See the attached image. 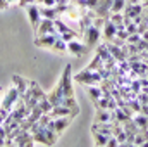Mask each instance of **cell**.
Wrapping results in <instances>:
<instances>
[{
  "label": "cell",
  "instance_id": "e0dca14e",
  "mask_svg": "<svg viewBox=\"0 0 148 147\" xmlns=\"http://www.w3.org/2000/svg\"><path fill=\"white\" fill-rule=\"evenodd\" d=\"M41 114H43V107H41V106H40V102H38L36 106H35L33 109H31L29 112H28V119H29V123L33 125L35 121H38Z\"/></svg>",
  "mask_w": 148,
  "mask_h": 147
},
{
  "label": "cell",
  "instance_id": "f1b7e54d",
  "mask_svg": "<svg viewBox=\"0 0 148 147\" xmlns=\"http://www.w3.org/2000/svg\"><path fill=\"white\" fill-rule=\"evenodd\" d=\"M9 7V2L7 0H0V10H3V9H7Z\"/></svg>",
  "mask_w": 148,
  "mask_h": 147
},
{
  "label": "cell",
  "instance_id": "8fae6325",
  "mask_svg": "<svg viewBox=\"0 0 148 147\" xmlns=\"http://www.w3.org/2000/svg\"><path fill=\"white\" fill-rule=\"evenodd\" d=\"M60 37L59 33L57 35H41V37H35V45L41 47V49H52L55 40Z\"/></svg>",
  "mask_w": 148,
  "mask_h": 147
},
{
  "label": "cell",
  "instance_id": "ffe728a7",
  "mask_svg": "<svg viewBox=\"0 0 148 147\" xmlns=\"http://www.w3.org/2000/svg\"><path fill=\"white\" fill-rule=\"evenodd\" d=\"M148 140V130H140L136 135H134V146H145V142Z\"/></svg>",
  "mask_w": 148,
  "mask_h": 147
},
{
  "label": "cell",
  "instance_id": "7402d4cb",
  "mask_svg": "<svg viewBox=\"0 0 148 147\" xmlns=\"http://www.w3.org/2000/svg\"><path fill=\"white\" fill-rule=\"evenodd\" d=\"M133 121L140 126V130H148V116H143V114L134 116V118H133Z\"/></svg>",
  "mask_w": 148,
  "mask_h": 147
},
{
  "label": "cell",
  "instance_id": "9c48e42d",
  "mask_svg": "<svg viewBox=\"0 0 148 147\" xmlns=\"http://www.w3.org/2000/svg\"><path fill=\"white\" fill-rule=\"evenodd\" d=\"M112 2L114 0H98L97 7L93 9L95 14L98 17H103V19H109V16L112 14Z\"/></svg>",
  "mask_w": 148,
  "mask_h": 147
},
{
  "label": "cell",
  "instance_id": "7a4b0ae2",
  "mask_svg": "<svg viewBox=\"0 0 148 147\" xmlns=\"http://www.w3.org/2000/svg\"><path fill=\"white\" fill-rule=\"evenodd\" d=\"M73 119H74V116H60V118H52L50 119V123L47 125L48 128H52L59 137L67 130V126L73 123Z\"/></svg>",
  "mask_w": 148,
  "mask_h": 147
},
{
  "label": "cell",
  "instance_id": "ba28073f",
  "mask_svg": "<svg viewBox=\"0 0 148 147\" xmlns=\"http://www.w3.org/2000/svg\"><path fill=\"white\" fill-rule=\"evenodd\" d=\"M48 101L52 102V106H60L62 104V99H64V87H62V81L59 80L57 85L53 87V90L50 94H47Z\"/></svg>",
  "mask_w": 148,
  "mask_h": 147
},
{
  "label": "cell",
  "instance_id": "52a82bcc",
  "mask_svg": "<svg viewBox=\"0 0 148 147\" xmlns=\"http://www.w3.org/2000/svg\"><path fill=\"white\" fill-rule=\"evenodd\" d=\"M90 50V47L88 45H84V43H81L77 38H74L71 42H67V52L74 55V57H83L86 52Z\"/></svg>",
  "mask_w": 148,
  "mask_h": 147
},
{
  "label": "cell",
  "instance_id": "277c9868",
  "mask_svg": "<svg viewBox=\"0 0 148 147\" xmlns=\"http://www.w3.org/2000/svg\"><path fill=\"white\" fill-rule=\"evenodd\" d=\"M21 99V95H19V92H17V88L12 85L9 90H7V94H5V97L2 99V107H5V109H9V111H12V107L16 106V102Z\"/></svg>",
  "mask_w": 148,
  "mask_h": 147
},
{
  "label": "cell",
  "instance_id": "9a60e30c",
  "mask_svg": "<svg viewBox=\"0 0 148 147\" xmlns=\"http://www.w3.org/2000/svg\"><path fill=\"white\" fill-rule=\"evenodd\" d=\"M114 123V116L110 111L103 109V107H97V114H95V123Z\"/></svg>",
  "mask_w": 148,
  "mask_h": 147
},
{
  "label": "cell",
  "instance_id": "4316f807",
  "mask_svg": "<svg viewBox=\"0 0 148 147\" xmlns=\"http://www.w3.org/2000/svg\"><path fill=\"white\" fill-rule=\"evenodd\" d=\"M38 3H41L43 7H55L59 3V0H40Z\"/></svg>",
  "mask_w": 148,
  "mask_h": 147
},
{
  "label": "cell",
  "instance_id": "d4e9b609",
  "mask_svg": "<svg viewBox=\"0 0 148 147\" xmlns=\"http://www.w3.org/2000/svg\"><path fill=\"white\" fill-rule=\"evenodd\" d=\"M141 42V35L140 33H131L127 40H126V43H140Z\"/></svg>",
  "mask_w": 148,
  "mask_h": 147
},
{
  "label": "cell",
  "instance_id": "3957f363",
  "mask_svg": "<svg viewBox=\"0 0 148 147\" xmlns=\"http://www.w3.org/2000/svg\"><path fill=\"white\" fill-rule=\"evenodd\" d=\"M57 33H59V31H57V28H55V21L43 17L41 23H40V26H38V30L35 31V37H41V35H57Z\"/></svg>",
  "mask_w": 148,
  "mask_h": 147
},
{
  "label": "cell",
  "instance_id": "5b68a950",
  "mask_svg": "<svg viewBox=\"0 0 148 147\" xmlns=\"http://www.w3.org/2000/svg\"><path fill=\"white\" fill-rule=\"evenodd\" d=\"M26 12H28L29 23H31V26H33V31H36L38 26H40V23H41V19H43L40 7H38L36 3H31V5H28V7H26Z\"/></svg>",
  "mask_w": 148,
  "mask_h": 147
},
{
  "label": "cell",
  "instance_id": "484cf974",
  "mask_svg": "<svg viewBox=\"0 0 148 147\" xmlns=\"http://www.w3.org/2000/svg\"><path fill=\"white\" fill-rule=\"evenodd\" d=\"M126 30H127L129 35H131V33H138V24H136L134 21H131L129 24H126Z\"/></svg>",
  "mask_w": 148,
  "mask_h": 147
},
{
  "label": "cell",
  "instance_id": "2e32d148",
  "mask_svg": "<svg viewBox=\"0 0 148 147\" xmlns=\"http://www.w3.org/2000/svg\"><path fill=\"white\" fill-rule=\"evenodd\" d=\"M29 94L33 95V97H36L38 101H41V99H47V94L40 88V85H38L35 80H31L29 81Z\"/></svg>",
  "mask_w": 148,
  "mask_h": 147
},
{
  "label": "cell",
  "instance_id": "5bb4252c",
  "mask_svg": "<svg viewBox=\"0 0 148 147\" xmlns=\"http://www.w3.org/2000/svg\"><path fill=\"white\" fill-rule=\"evenodd\" d=\"M117 35V26L112 23V19H105V24H103V38H105V42H112L114 38Z\"/></svg>",
  "mask_w": 148,
  "mask_h": 147
},
{
  "label": "cell",
  "instance_id": "ac0fdd59",
  "mask_svg": "<svg viewBox=\"0 0 148 147\" xmlns=\"http://www.w3.org/2000/svg\"><path fill=\"white\" fill-rule=\"evenodd\" d=\"M93 139H95V146H109L110 135L102 133V132H93Z\"/></svg>",
  "mask_w": 148,
  "mask_h": 147
},
{
  "label": "cell",
  "instance_id": "4dcf8cb0",
  "mask_svg": "<svg viewBox=\"0 0 148 147\" xmlns=\"http://www.w3.org/2000/svg\"><path fill=\"white\" fill-rule=\"evenodd\" d=\"M0 90H2V85H0Z\"/></svg>",
  "mask_w": 148,
  "mask_h": 147
},
{
  "label": "cell",
  "instance_id": "603a6c76",
  "mask_svg": "<svg viewBox=\"0 0 148 147\" xmlns=\"http://www.w3.org/2000/svg\"><path fill=\"white\" fill-rule=\"evenodd\" d=\"M102 64H103V59H102V57H100V55L97 54V55H95V59H93V61L90 62L88 69H91V71H95V69H102V68H100Z\"/></svg>",
  "mask_w": 148,
  "mask_h": 147
},
{
  "label": "cell",
  "instance_id": "4fadbf2b",
  "mask_svg": "<svg viewBox=\"0 0 148 147\" xmlns=\"http://www.w3.org/2000/svg\"><path fill=\"white\" fill-rule=\"evenodd\" d=\"M12 85L17 88L19 95L24 97V94H26L28 88H29V80H26V78H23V76H19V74H14V76H12Z\"/></svg>",
  "mask_w": 148,
  "mask_h": 147
},
{
  "label": "cell",
  "instance_id": "d6986e66",
  "mask_svg": "<svg viewBox=\"0 0 148 147\" xmlns=\"http://www.w3.org/2000/svg\"><path fill=\"white\" fill-rule=\"evenodd\" d=\"M88 95H90L91 101L95 102V101H98V99L103 95V90H102L98 85H90V87H88Z\"/></svg>",
  "mask_w": 148,
  "mask_h": 147
},
{
  "label": "cell",
  "instance_id": "44dd1931",
  "mask_svg": "<svg viewBox=\"0 0 148 147\" xmlns=\"http://www.w3.org/2000/svg\"><path fill=\"white\" fill-rule=\"evenodd\" d=\"M59 35H60L62 40H66V42H71V40H74V38H79V33H77V31H74L73 28H66V30H64V31H60Z\"/></svg>",
  "mask_w": 148,
  "mask_h": 147
},
{
  "label": "cell",
  "instance_id": "30bf717a",
  "mask_svg": "<svg viewBox=\"0 0 148 147\" xmlns=\"http://www.w3.org/2000/svg\"><path fill=\"white\" fill-rule=\"evenodd\" d=\"M52 118H60V116H77L79 114V109H73V107H67V106H53L50 112H48Z\"/></svg>",
  "mask_w": 148,
  "mask_h": 147
},
{
  "label": "cell",
  "instance_id": "f546056e",
  "mask_svg": "<svg viewBox=\"0 0 148 147\" xmlns=\"http://www.w3.org/2000/svg\"><path fill=\"white\" fill-rule=\"evenodd\" d=\"M9 2V5H12V3H19V0H7Z\"/></svg>",
  "mask_w": 148,
  "mask_h": 147
},
{
  "label": "cell",
  "instance_id": "cb8c5ba5",
  "mask_svg": "<svg viewBox=\"0 0 148 147\" xmlns=\"http://www.w3.org/2000/svg\"><path fill=\"white\" fill-rule=\"evenodd\" d=\"M62 106H67V107H73V109H79V106H77L74 97H64L62 99Z\"/></svg>",
  "mask_w": 148,
  "mask_h": 147
},
{
  "label": "cell",
  "instance_id": "6da1fadb",
  "mask_svg": "<svg viewBox=\"0 0 148 147\" xmlns=\"http://www.w3.org/2000/svg\"><path fill=\"white\" fill-rule=\"evenodd\" d=\"M76 83H81V85H98L100 81H102V74L97 73V71H91V69H83V71H79L77 74H74L73 78Z\"/></svg>",
  "mask_w": 148,
  "mask_h": 147
},
{
  "label": "cell",
  "instance_id": "7c38bea8",
  "mask_svg": "<svg viewBox=\"0 0 148 147\" xmlns=\"http://www.w3.org/2000/svg\"><path fill=\"white\" fill-rule=\"evenodd\" d=\"M35 144V139H33V133L29 130L19 133L16 139H14V146H19V147H29Z\"/></svg>",
  "mask_w": 148,
  "mask_h": 147
},
{
  "label": "cell",
  "instance_id": "83f0119b",
  "mask_svg": "<svg viewBox=\"0 0 148 147\" xmlns=\"http://www.w3.org/2000/svg\"><path fill=\"white\" fill-rule=\"evenodd\" d=\"M31 3H36V0H19V7H23V9H26L28 5H31Z\"/></svg>",
  "mask_w": 148,
  "mask_h": 147
},
{
  "label": "cell",
  "instance_id": "8992f818",
  "mask_svg": "<svg viewBox=\"0 0 148 147\" xmlns=\"http://www.w3.org/2000/svg\"><path fill=\"white\" fill-rule=\"evenodd\" d=\"M83 37H84L86 45L91 49V47H95V45L98 43V40H100V28H97L95 24H91V26H88V28L83 31Z\"/></svg>",
  "mask_w": 148,
  "mask_h": 147
}]
</instances>
